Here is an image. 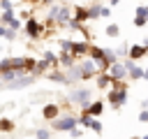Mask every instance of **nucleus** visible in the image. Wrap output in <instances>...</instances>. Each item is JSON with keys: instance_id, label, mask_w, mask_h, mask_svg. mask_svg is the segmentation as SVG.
<instances>
[{"instance_id": "1", "label": "nucleus", "mask_w": 148, "mask_h": 139, "mask_svg": "<svg viewBox=\"0 0 148 139\" xmlns=\"http://www.w3.org/2000/svg\"><path fill=\"white\" fill-rule=\"evenodd\" d=\"M76 125H79V116H74V114H65V116H58V118L51 123V127H53L56 132H72Z\"/></svg>"}, {"instance_id": "2", "label": "nucleus", "mask_w": 148, "mask_h": 139, "mask_svg": "<svg viewBox=\"0 0 148 139\" xmlns=\"http://www.w3.org/2000/svg\"><path fill=\"white\" fill-rule=\"evenodd\" d=\"M2 72H21V74H28L25 58H2L0 60V74Z\"/></svg>"}, {"instance_id": "3", "label": "nucleus", "mask_w": 148, "mask_h": 139, "mask_svg": "<svg viewBox=\"0 0 148 139\" xmlns=\"http://www.w3.org/2000/svg\"><path fill=\"white\" fill-rule=\"evenodd\" d=\"M69 102H72V104H79V107L86 111V109H88V104L92 102V100H90V90H88V88H76V90H72Z\"/></svg>"}, {"instance_id": "4", "label": "nucleus", "mask_w": 148, "mask_h": 139, "mask_svg": "<svg viewBox=\"0 0 148 139\" xmlns=\"http://www.w3.org/2000/svg\"><path fill=\"white\" fill-rule=\"evenodd\" d=\"M23 28H25V35H28L30 39H39V37L44 35V30H46V28H44V23H42V21H37V19H28Z\"/></svg>"}, {"instance_id": "5", "label": "nucleus", "mask_w": 148, "mask_h": 139, "mask_svg": "<svg viewBox=\"0 0 148 139\" xmlns=\"http://www.w3.org/2000/svg\"><path fill=\"white\" fill-rule=\"evenodd\" d=\"M79 74H81V79L86 81V79H92V76H97V74H99V67H97V63H92V60L88 58V60L79 63Z\"/></svg>"}, {"instance_id": "6", "label": "nucleus", "mask_w": 148, "mask_h": 139, "mask_svg": "<svg viewBox=\"0 0 148 139\" xmlns=\"http://www.w3.org/2000/svg\"><path fill=\"white\" fill-rule=\"evenodd\" d=\"M106 100L111 102V107H113V109L123 107V104H125V100H127V88H120V90H109V93H106Z\"/></svg>"}, {"instance_id": "7", "label": "nucleus", "mask_w": 148, "mask_h": 139, "mask_svg": "<svg viewBox=\"0 0 148 139\" xmlns=\"http://www.w3.org/2000/svg\"><path fill=\"white\" fill-rule=\"evenodd\" d=\"M146 53H148V39H146L143 44H134V46H130V51H127V56H130V58H127V60L136 63V60H139V58H143Z\"/></svg>"}, {"instance_id": "8", "label": "nucleus", "mask_w": 148, "mask_h": 139, "mask_svg": "<svg viewBox=\"0 0 148 139\" xmlns=\"http://www.w3.org/2000/svg\"><path fill=\"white\" fill-rule=\"evenodd\" d=\"M111 79H116V81H125L127 79V70H125V65L118 60V63H113L111 67H109V72H106Z\"/></svg>"}, {"instance_id": "9", "label": "nucleus", "mask_w": 148, "mask_h": 139, "mask_svg": "<svg viewBox=\"0 0 148 139\" xmlns=\"http://www.w3.org/2000/svg\"><path fill=\"white\" fill-rule=\"evenodd\" d=\"M60 116V104H56V102H49V104H44V109H42V118L44 120H56Z\"/></svg>"}, {"instance_id": "10", "label": "nucleus", "mask_w": 148, "mask_h": 139, "mask_svg": "<svg viewBox=\"0 0 148 139\" xmlns=\"http://www.w3.org/2000/svg\"><path fill=\"white\" fill-rule=\"evenodd\" d=\"M88 49H90V44L83 39V42H72V49H69V53H72V58L74 60H79L81 56H88Z\"/></svg>"}, {"instance_id": "11", "label": "nucleus", "mask_w": 148, "mask_h": 139, "mask_svg": "<svg viewBox=\"0 0 148 139\" xmlns=\"http://www.w3.org/2000/svg\"><path fill=\"white\" fill-rule=\"evenodd\" d=\"M32 81H35V76H32V74H21V76H18V79H14L12 83H7V88H12V90H14V88H25V86H30Z\"/></svg>"}, {"instance_id": "12", "label": "nucleus", "mask_w": 148, "mask_h": 139, "mask_svg": "<svg viewBox=\"0 0 148 139\" xmlns=\"http://www.w3.org/2000/svg\"><path fill=\"white\" fill-rule=\"evenodd\" d=\"M69 21H72V9H69V7H62V5H60L58 14H56V23H58V25H67Z\"/></svg>"}, {"instance_id": "13", "label": "nucleus", "mask_w": 148, "mask_h": 139, "mask_svg": "<svg viewBox=\"0 0 148 139\" xmlns=\"http://www.w3.org/2000/svg\"><path fill=\"white\" fill-rule=\"evenodd\" d=\"M102 111H104V102H102V100H95V102L88 104V109H86L83 114H88L90 118H97V116H102Z\"/></svg>"}, {"instance_id": "14", "label": "nucleus", "mask_w": 148, "mask_h": 139, "mask_svg": "<svg viewBox=\"0 0 148 139\" xmlns=\"http://www.w3.org/2000/svg\"><path fill=\"white\" fill-rule=\"evenodd\" d=\"M148 23V5L146 7H136V14H134V25L136 28H143Z\"/></svg>"}, {"instance_id": "15", "label": "nucleus", "mask_w": 148, "mask_h": 139, "mask_svg": "<svg viewBox=\"0 0 148 139\" xmlns=\"http://www.w3.org/2000/svg\"><path fill=\"white\" fill-rule=\"evenodd\" d=\"M72 21H76V23H86L88 21V7H74V16H72Z\"/></svg>"}, {"instance_id": "16", "label": "nucleus", "mask_w": 148, "mask_h": 139, "mask_svg": "<svg viewBox=\"0 0 148 139\" xmlns=\"http://www.w3.org/2000/svg\"><path fill=\"white\" fill-rule=\"evenodd\" d=\"M46 79H49V81H56V83H69V81H67V74H65V72H60V70L49 72V74H46Z\"/></svg>"}, {"instance_id": "17", "label": "nucleus", "mask_w": 148, "mask_h": 139, "mask_svg": "<svg viewBox=\"0 0 148 139\" xmlns=\"http://www.w3.org/2000/svg\"><path fill=\"white\" fill-rule=\"evenodd\" d=\"M95 79H97V88H102V90H109V88H111V76H109L106 72L97 74Z\"/></svg>"}, {"instance_id": "18", "label": "nucleus", "mask_w": 148, "mask_h": 139, "mask_svg": "<svg viewBox=\"0 0 148 139\" xmlns=\"http://www.w3.org/2000/svg\"><path fill=\"white\" fill-rule=\"evenodd\" d=\"M42 60H46L49 67H58V56H56L53 51H44V58H42Z\"/></svg>"}, {"instance_id": "19", "label": "nucleus", "mask_w": 148, "mask_h": 139, "mask_svg": "<svg viewBox=\"0 0 148 139\" xmlns=\"http://www.w3.org/2000/svg\"><path fill=\"white\" fill-rule=\"evenodd\" d=\"M104 32H106V37H118V35H120V25H118V23H109Z\"/></svg>"}, {"instance_id": "20", "label": "nucleus", "mask_w": 148, "mask_h": 139, "mask_svg": "<svg viewBox=\"0 0 148 139\" xmlns=\"http://www.w3.org/2000/svg\"><path fill=\"white\" fill-rule=\"evenodd\" d=\"M0 37H5V39H9V42H14V39H16V32H12L7 25H2V23H0Z\"/></svg>"}, {"instance_id": "21", "label": "nucleus", "mask_w": 148, "mask_h": 139, "mask_svg": "<svg viewBox=\"0 0 148 139\" xmlns=\"http://www.w3.org/2000/svg\"><path fill=\"white\" fill-rule=\"evenodd\" d=\"M99 16H102V5L88 7V19H99Z\"/></svg>"}, {"instance_id": "22", "label": "nucleus", "mask_w": 148, "mask_h": 139, "mask_svg": "<svg viewBox=\"0 0 148 139\" xmlns=\"http://www.w3.org/2000/svg\"><path fill=\"white\" fill-rule=\"evenodd\" d=\"M14 19H16L14 12H0V23H2V25H9Z\"/></svg>"}, {"instance_id": "23", "label": "nucleus", "mask_w": 148, "mask_h": 139, "mask_svg": "<svg viewBox=\"0 0 148 139\" xmlns=\"http://www.w3.org/2000/svg\"><path fill=\"white\" fill-rule=\"evenodd\" d=\"M14 130V123L9 118H0V132H12Z\"/></svg>"}, {"instance_id": "24", "label": "nucleus", "mask_w": 148, "mask_h": 139, "mask_svg": "<svg viewBox=\"0 0 148 139\" xmlns=\"http://www.w3.org/2000/svg\"><path fill=\"white\" fill-rule=\"evenodd\" d=\"M88 127H90L92 132H97V134H102V123H99L97 118H90V123H88Z\"/></svg>"}, {"instance_id": "25", "label": "nucleus", "mask_w": 148, "mask_h": 139, "mask_svg": "<svg viewBox=\"0 0 148 139\" xmlns=\"http://www.w3.org/2000/svg\"><path fill=\"white\" fill-rule=\"evenodd\" d=\"M0 12H14V2L12 0H0Z\"/></svg>"}, {"instance_id": "26", "label": "nucleus", "mask_w": 148, "mask_h": 139, "mask_svg": "<svg viewBox=\"0 0 148 139\" xmlns=\"http://www.w3.org/2000/svg\"><path fill=\"white\" fill-rule=\"evenodd\" d=\"M35 137H37V139H51V132H49V130H37Z\"/></svg>"}, {"instance_id": "27", "label": "nucleus", "mask_w": 148, "mask_h": 139, "mask_svg": "<svg viewBox=\"0 0 148 139\" xmlns=\"http://www.w3.org/2000/svg\"><path fill=\"white\" fill-rule=\"evenodd\" d=\"M139 120H141V123H148V109H141V114H139Z\"/></svg>"}, {"instance_id": "28", "label": "nucleus", "mask_w": 148, "mask_h": 139, "mask_svg": "<svg viewBox=\"0 0 148 139\" xmlns=\"http://www.w3.org/2000/svg\"><path fill=\"white\" fill-rule=\"evenodd\" d=\"M81 134H83V132H81V130H79V127H74V130H72V132H69V137H72V139H79V137H81Z\"/></svg>"}, {"instance_id": "29", "label": "nucleus", "mask_w": 148, "mask_h": 139, "mask_svg": "<svg viewBox=\"0 0 148 139\" xmlns=\"http://www.w3.org/2000/svg\"><path fill=\"white\" fill-rule=\"evenodd\" d=\"M109 14H111V9H109V7H102V19H106Z\"/></svg>"}, {"instance_id": "30", "label": "nucleus", "mask_w": 148, "mask_h": 139, "mask_svg": "<svg viewBox=\"0 0 148 139\" xmlns=\"http://www.w3.org/2000/svg\"><path fill=\"white\" fill-rule=\"evenodd\" d=\"M21 2H32V5H37V2H42V0H21Z\"/></svg>"}, {"instance_id": "31", "label": "nucleus", "mask_w": 148, "mask_h": 139, "mask_svg": "<svg viewBox=\"0 0 148 139\" xmlns=\"http://www.w3.org/2000/svg\"><path fill=\"white\" fill-rule=\"evenodd\" d=\"M143 79H148V67H146V70H143Z\"/></svg>"}, {"instance_id": "32", "label": "nucleus", "mask_w": 148, "mask_h": 139, "mask_svg": "<svg viewBox=\"0 0 148 139\" xmlns=\"http://www.w3.org/2000/svg\"><path fill=\"white\" fill-rule=\"evenodd\" d=\"M141 139H148V134H141Z\"/></svg>"}, {"instance_id": "33", "label": "nucleus", "mask_w": 148, "mask_h": 139, "mask_svg": "<svg viewBox=\"0 0 148 139\" xmlns=\"http://www.w3.org/2000/svg\"><path fill=\"white\" fill-rule=\"evenodd\" d=\"M146 107H148V100H146Z\"/></svg>"}, {"instance_id": "34", "label": "nucleus", "mask_w": 148, "mask_h": 139, "mask_svg": "<svg viewBox=\"0 0 148 139\" xmlns=\"http://www.w3.org/2000/svg\"><path fill=\"white\" fill-rule=\"evenodd\" d=\"M132 139H139V137H132Z\"/></svg>"}]
</instances>
